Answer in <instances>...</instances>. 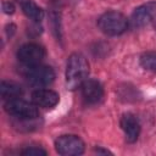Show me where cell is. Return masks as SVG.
Wrapping results in <instances>:
<instances>
[{
  "mask_svg": "<svg viewBox=\"0 0 156 156\" xmlns=\"http://www.w3.org/2000/svg\"><path fill=\"white\" fill-rule=\"evenodd\" d=\"M21 154L24 155V156H40V155L45 156V155H46V151L43 150V149H40V147L32 146V147H27V149L22 150Z\"/></svg>",
  "mask_w": 156,
  "mask_h": 156,
  "instance_id": "5bb4252c",
  "label": "cell"
},
{
  "mask_svg": "<svg viewBox=\"0 0 156 156\" xmlns=\"http://www.w3.org/2000/svg\"><path fill=\"white\" fill-rule=\"evenodd\" d=\"M44 56H45V50L40 45L33 43L22 45L17 51L18 60L26 66H33L40 63Z\"/></svg>",
  "mask_w": 156,
  "mask_h": 156,
  "instance_id": "8992f818",
  "label": "cell"
},
{
  "mask_svg": "<svg viewBox=\"0 0 156 156\" xmlns=\"http://www.w3.org/2000/svg\"><path fill=\"white\" fill-rule=\"evenodd\" d=\"M60 96L56 91L50 89H37L32 94V101L39 107L51 108L57 105Z\"/></svg>",
  "mask_w": 156,
  "mask_h": 156,
  "instance_id": "9c48e42d",
  "label": "cell"
},
{
  "mask_svg": "<svg viewBox=\"0 0 156 156\" xmlns=\"http://www.w3.org/2000/svg\"><path fill=\"white\" fill-rule=\"evenodd\" d=\"M55 149L62 156H77L84 152V143L77 135H61L55 141Z\"/></svg>",
  "mask_w": 156,
  "mask_h": 156,
  "instance_id": "5b68a950",
  "label": "cell"
},
{
  "mask_svg": "<svg viewBox=\"0 0 156 156\" xmlns=\"http://www.w3.org/2000/svg\"><path fill=\"white\" fill-rule=\"evenodd\" d=\"M22 11L24 15L34 22H40L44 18V11L32 0H20Z\"/></svg>",
  "mask_w": 156,
  "mask_h": 156,
  "instance_id": "7c38bea8",
  "label": "cell"
},
{
  "mask_svg": "<svg viewBox=\"0 0 156 156\" xmlns=\"http://www.w3.org/2000/svg\"><path fill=\"white\" fill-rule=\"evenodd\" d=\"M95 151H96V152H104V154H110V152H108L107 150H101V149H99V147H98V149H96Z\"/></svg>",
  "mask_w": 156,
  "mask_h": 156,
  "instance_id": "2e32d148",
  "label": "cell"
},
{
  "mask_svg": "<svg viewBox=\"0 0 156 156\" xmlns=\"http://www.w3.org/2000/svg\"><path fill=\"white\" fill-rule=\"evenodd\" d=\"M155 16H156V2L149 1V2H145L138 6L133 11L130 21H132L133 27L139 28V27H144L147 23H150Z\"/></svg>",
  "mask_w": 156,
  "mask_h": 156,
  "instance_id": "52a82bcc",
  "label": "cell"
},
{
  "mask_svg": "<svg viewBox=\"0 0 156 156\" xmlns=\"http://www.w3.org/2000/svg\"><path fill=\"white\" fill-rule=\"evenodd\" d=\"M2 10H4L5 13L12 15V13L15 12V6H13V4L10 2V1H4V2H2Z\"/></svg>",
  "mask_w": 156,
  "mask_h": 156,
  "instance_id": "9a60e30c",
  "label": "cell"
},
{
  "mask_svg": "<svg viewBox=\"0 0 156 156\" xmlns=\"http://www.w3.org/2000/svg\"><path fill=\"white\" fill-rule=\"evenodd\" d=\"M99 29L107 35H119L128 27V20L126 16L117 11H107L98 20Z\"/></svg>",
  "mask_w": 156,
  "mask_h": 156,
  "instance_id": "7a4b0ae2",
  "label": "cell"
},
{
  "mask_svg": "<svg viewBox=\"0 0 156 156\" xmlns=\"http://www.w3.org/2000/svg\"><path fill=\"white\" fill-rule=\"evenodd\" d=\"M27 72L26 77L28 82L34 85V87H46L51 84L55 79V72L51 67L45 66V65H33V66H27Z\"/></svg>",
  "mask_w": 156,
  "mask_h": 156,
  "instance_id": "277c9868",
  "label": "cell"
},
{
  "mask_svg": "<svg viewBox=\"0 0 156 156\" xmlns=\"http://www.w3.org/2000/svg\"><path fill=\"white\" fill-rule=\"evenodd\" d=\"M140 65L149 71L156 72V51H147L140 56Z\"/></svg>",
  "mask_w": 156,
  "mask_h": 156,
  "instance_id": "4fadbf2b",
  "label": "cell"
},
{
  "mask_svg": "<svg viewBox=\"0 0 156 156\" xmlns=\"http://www.w3.org/2000/svg\"><path fill=\"white\" fill-rule=\"evenodd\" d=\"M89 74V63L87 58L78 52L72 54L67 61L66 68V85L68 89L74 90L87 80Z\"/></svg>",
  "mask_w": 156,
  "mask_h": 156,
  "instance_id": "6da1fadb",
  "label": "cell"
},
{
  "mask_svg": "<svg viewBox=\"0 0 156 156\" xmlns=\"http://www.w3.org/2000/svg\"><path fill=\"white\" fill-rule=\"evenodd\" d=\"M0 94L4 100H11L22 95V88L20 84L12 80H2L0 84Z\"/></svg>",
  "mask_w": 156,
  "mask_h": 156,
  "instance_id": "8fae6325",
  "label": "cell"
},
{
  "mask_svg": "<svg viewBox=\"0 0 156 156\" xmlns=\"http://www.w3.org/2000/svg\"><path fill=\"white\" fill-rule=\"evenodd\" d=\"M4 107L9 115L20 119H34L39 115V111L35 104H30L20 98L7 100Z\"/></svg>",
  "mask_w": 156,
  "mask_h": 156,
  "instance_id": "3957f363",
  "label": "cell"
},
{
  "mask_svg": "<svg viewBox=\"0 0 156 156\" xmlns=\"http://www.w3.org/2000/svg\"><path fill=\"white\" fill-rule=\"evenodd\" d=\"M155 27H156V24H155Z\"/></svg>",
  "mask_w": 156,
  "mask_h": 156,
  "instance_id": "e0dca14e",
  "label": "cell"
},
{
  "mask_svg": "<svg viewBox=\"0 0 156 156\" xmlns=\"http://www.w3.org/2000/svg\"><path fill=\"white\" fill-rule=\"evenodd\" d=\"M121 128L124 132L126 140L128 143L136 141L140 134V123L139 119L133 113L127 112L121 117Z\"/></svg>",
  "mask_w": 156,
  "mask_h": 156,
  "instance_id": "ba28073f",
  "label": "cell"
},
{
  "mask_svg": "<svg viewBox=\"0 0 156 156\" xmlns=\"http://www.w3.org/2000/svg\"><path fill=\"white\" fill-rule=\"evenodd\" d=\"M80 88L84 100L89 104H96L104 96V88L100 84V82L95 79H87Z\"/></svg>",
  "mask_w": 156,
  "mask_h": 156,
  "instance_id": "30bf717a",
  "label": "cell"
}]
</instances>
